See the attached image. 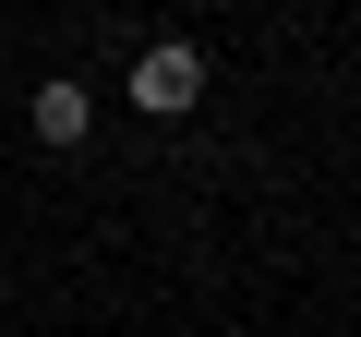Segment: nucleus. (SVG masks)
Wrapping results in <instances>:
<instances>
[{
  "label": "nucleus",
  "mask_w": 361,
  "mask_h": 337,
  "mask_svg": "<svg viewBox=\"0 0 361 337\" xmlns=\"http://www.w3.org/2000/svg\"><path fill=\"white\" fill-rule=\"evenodd\" d=\"M193 97H205V49H180V37H169V49H145V61H133V109H157V121H169V109H193Z\"/></svg>",
  "instance_id": "nucleus-1"
},
{
  "label": "nucleus",
  "mask_w": 361,
  "mask_h": 337,
  "mask_svg": "<svg viewBox=\"0 0 361 337\" xmlns=\"http://www.w3.org/2000/svg\"><path fill=\"white\" fill-rule=\"evenodd\" d=\"M25 121H37V145H85V133H97L85 85H37V97H25Z\"/></svg>",
  "instance_id": "nucleus-2"
}]
</instances>
